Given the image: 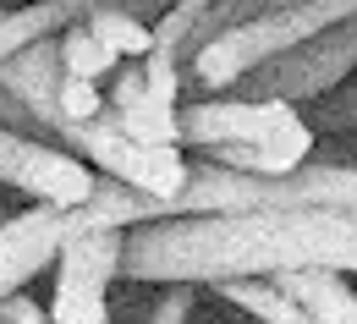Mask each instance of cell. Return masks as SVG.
<instances>
[{
    "instance_id": "obj_1",
    "label": "cell",
    "mask_w": 357,
    "mask_h": 324,
    "mask_svg": "<svg viewBox=\"0 0 357 324\" xmlns=\"http://www.w3.org/2000/svg\"><path fill=\"white\" fill-rule=\"evenodd\" d=\"M280 270H357V215L319 203H259L231 215H165L127 231L121 275L143 286H215Z\"/></svg>"
},
{
    "instance_id": "obj_2",
    "label": "cell",
    "mask_w": 357,
    "mask_h": 324,
    "mask_svg": "<svg viewBox=\"0 0 357 324\" xmlns=\"http://www.w3.org/2000/svg\"><path fill=\"white\" fill-rule=\"evenodd\" d=\"M181 143L209 148L231 171L286 176L313 160V127L297 116L291 99L248 93V99H204L181 110Z\"/></svg>"
},
{
    "instance_id": "obj_3",
    "label": "cell",
    "mask_w": 357,
    "mask_h": 324,
    "mask_svg": "<svg viewBox=\"0 0 357 324\" xmlns=\"http://www.w3.org/2000/svg\"><path fill=\"white\" fill-rule=\"evenodd\" d=\"M127 231L121 226H89L77 231L61 259H55V297L50 319L55 324H110V280L121 275Z\"/></svg>"
},
{
    "instance_id": "obj_4",
    "label": "cell",
    "mask_w": 357,
    "mask_h": 324,
    "mask_svg": "<svg viewBox=\"0 0 357 324\" xmlns=\"http://www.w3.org/2000/svg\"><path fill=\"white\" fill-rule=\"evenodd\" d=\"M0 182L28 192L33 203H55V209H83L99 187L83 154L61 148V143L39 138V132H22V127H6L0 121Z\"/></svg>"
},
{
    "instance_id": "obj_5",
    "label": "cell",
    "mask_w": 357,
    "mask_h": 324,
    "mask_svg": "<svg viewBox=\"0 0 357 324\" xmlns=\"http://www.w3.org/2000/svg\"><path fill=\"white\" fill-rule=\"evenodd\" d=\"M357 66V22H341L330 33H313L308 45L280 49L269 55L264 66H253L242 77L248 93H275V99H319L330 93L335 83H347V72Z\"/></svg>"
},
{
    "instance_id": "obj_6",
    "label": "cell",
    "mask_w": 357,
    "mask_h": 324,
    "mask_svg": "<svg viewBox=\"0 0 357 324\" xmlns=\"http://www.w3.org/2000/svg\"><path fill=\"white\" fill-rule=\"evenodd\" d=\"M89 226H110L93 203L83 209H55V203H33L17 220H0V297L22 291L39 270H55L61 247Z\"/></svg>"
},
{
    "instance_id": "obj_7",
    "label": "cell",
    "mask_w": 357,
    "mask_h": 324,
    "mask_svg": "<svg viewBox=\"0 0 357 324\" xmlns=\"http://www.w3.org/2000/svg\"><path fill=\"white\" fill-rule=\"evenodd\" d=\"M61 77H66V61H61V33H50V39H33L28 49H17V55H6L0 61V88L11 93L33 121H39V132L55 138L66 121H61Z\"/></svg>"
},
{
    "instance_id": "obj_8",
    "label": "cell",
    "mask_w": 357,
    "mask_h": 324,
    "mask_svg": "<svg viewBox=\"0 0 357 324\" xmlns=\"http://www.w3.org/2000/svg\"><path fill=\"white\" fill-rule=\"evenodd\" d=\"M110 110L121 116L127 138H137V143H171V148H181V105H171V99H160V93L149 88L143 61L116 72Z\"/></svg>"
},
{
    "instance_id": "obj_9",
    "label": "cell",
    "mask_w": 357,
    "mask_h": 324,
    "mask_svg": "<svg viewBox=\"0 0 357 324\" xmlns=\"http://www.w3.org/2000/svg\"><path fill=\"white\" fill-rule=\"evenodd\" d=\"M291 302H303L319 324H357V291L341 270H280L269 275Z\"/></svg>"
},
{
    "instance_id": "obj_10",
    "label": "cell",
    "mask_w": 357,
    "mask_h": 324,
    "mask_svg": "<svg viewBox=\"0 0 357 324\" xmlns=\"http://www.w3.org/2000/svg\"><path fill=\"white\" fill-rule=\"evenodd\" d=\"M220 302H231V308H242L248 319H259V324H319L303 308V302H291L280 286L269 275H242V280H215L209 286Z\"/></svg>"
},
{
    "instance_id": "obj_11",
    "label": "cell",
    "mask_w": 357,
    "mask_h": 324,
    "mask_svg": "<svg viewBox=\"0 0 357 324\" xmlns=\"http://www.w3.org/2000/svg\"><path fill=\"white\" fill-rule=\"evenodd\" d=\"M89 33L99 39L105 49H116L121 61H143L149 49H154V28L137 17V6H121V0H105V6H93L89 17Z\"/></svg>"
},
{
    "instance_id": "obj_12",
    "label": "cell",
    "mask_w": 357,
    "mask_h": 324,
    "mask_svg": "<svg viewBox=\"0 0 357 324\" xmlns=\"http://www.w3.org/2000/svg\"><path fill=\"white\" fill-rule=\"evenodd\" d=\"M61 61H66V72H72V77H93V83H105V77L121 66V55L99 45V39L89 33V22L61 28Z\"/></svg>"
},
{
    "instance_id": "obj_13",
    "label": "cell",
    "mask_w": 357,
    "mask_h": 324,
    "mask_svg": "<svg viewBox=\"0 0 357 324\" xmlns=\"http://www.w3.org/2000/svg\"><path fill=\"white\" fill-rule=\"evenodd\" d=\"M105 105H110V93H99L93 77H72V72L61 77V121H66V127H72V121H93Z\"/></svg>"
},
{
    "instance_id": "obj_14",
    "label": "cell",
    "mask_w": 357,
    "mask_h": 324,
    "mask_svg": "<svg viewBox=\"0 0 357 324\" xmlns=\"http://www.w3.org/2000/svg\"><path fill=\"white\" fill-rule=\"evenodd\" d=\"M143 77H149V88L160 93V99H171V105L181 99V61L171 49H160V45L149 49V55H143Z\"/></svg>"
},
{
    "instance_id": "obj_15",
    "label": "cell",
    "mask_w": 357,
    "mask_h": 324,
    "mask_svg": "<svg viewBox=\"0 0 357 324\" xmlns=\"http://www.w3.org/2000/svg\"><path fill=\"white\" fill-rule=\"evenodd\" d=\"M192 291H198V286H165V297H160V308L149 314V324H187Z\"/></svg>"
},
{
    "instance_id": "obj_16",
    "label": "cell",
    "mask_w": 357,
    "mask_h": 324,
    "mask_svg": "<svg viewBox=\"0 0 357 324\" xmlns=\"http://www.w3.org/2000/svg\"><path fill=\"white\" fill-rule=\"evenodd\" d=\"M0 324H55V319H50V308H39L33 297L11 291V297H0Z\"/></svg>"
}]
</instances>
